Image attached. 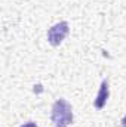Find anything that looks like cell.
Segmentation results:
<instances>
[{
  "mask_svg": "<svg viewBox=\"0 0 126 127\" xmlns=\"http://www.w3.org/2000/svg\"><path fill=\"white\" fill-rule=\"evenodd\" d=\"M52 123L55 126H68L74 120L73 108L65 99H57L52 105V114H51Z\"/></svg>",
  "mask_w": 126,
  "mask_h": 127,
  "instance_id": "cell-1",
  "label": "cell"
},
{
  "mask_svg": "<svg viewBox=\"0 0 126 127\" xmlns=\"http://www.w3.org/2000/svg\"><path fill=\"white\" fill-rule=\"evenodd\" d=\"M68 32H70V25H68L67 21H60V22H57V24L52 25V27L49 28V31H48V43H49L51 46H54V47L60 46L64 40H65V37L68 35Z\"/></svg>",
  "mask_w": 126,
  "mask_h": 127,
  "instance_id": "cell-2",
  "label": "cell"
},
{
  "mask_svg": "<svg viewBox=\"0 0 126 127\" xmlns=\"http://www.w3.org/2000/svg\"><path fill=\"white\" fill-rule=\"evenodd\" d=\"M108 97H110V84H108V80H102V83L99 86V90H98V93L95 96L94 106L96 109H102L107 105Z\"/></svg>",
  "mask_w": 126,
  "mask_h": 127,
  "instance_id": "cell-3",
  "label": "cell"
},
{
  "mask_svg": "<svg viewBox=\"0 0 126 127\" xmlns=\"http://www.w3.org/2000/svg\"><path fill=\"white\" fill-rule=\"evenodd\" d=\"M19 127H39V126H37V123H34V121H27V123L21 124Z\"/></svg>",
  "mask_w": 126,
  "mask_h": 127,
  "instance_id": "cell-4",
  "label": "cell"
},
{
  "mask_svg": "<svg viewBox=\"0 0 126 127\" xmlns=\"http://www.w3.org/2000/svg\"><path fill=\"white\" fill-rule=\"evenodd\" d=\"M120 126H122V127H126V114H125V117L120 120Z\"/></svg>",
  "mask_w": 126,
  "mask_h": 127,
  "instance_id": "cell-5",
  "label": "cell"
},
{
  "mask_svg": "<svg viewBox=\"0 0 126 127\" xmlns=\"http://www.w3.org/2000/svg\"><path fill=\"white\" fill-rule=\"evenodd\" d=\"M55 127H67V126H55Z\"/></svg>",
  "mask_w": 126,
  "mask_h": 127,
  "instance_id": "cell-6",
  "label": "cell"
}]
</instances>
